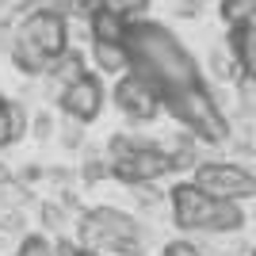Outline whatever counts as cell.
Returning <instances> with one entry per match:
<instances>
[{
  "instance_id": "cell-5",
  "label": "cell",
  "mask_w": 256,
  "mask_h": 256,
  "mask_svg": "<svg viewBox=\"0 0 256 256\" xmlns=\"http://www.w3.org/2000/svg\"><path fill=\"white\" fill-rule=\"evenodd\" d=\"M214 210H218V199L206 195L195 180H180L172 184L168 192V214L176 230H188V234H210V222H214Z\"/></svg>"
},
{
  "instance_id": "cell-18",
  "label": "cell",
  "mask_w": 256,
  "mask_h": 256,
  "mask_svg": "<svg viewBox=\"0 0 256 256\" xmlns=\"http://www.w3.org/2000/svg\"><path fill=\"white\" fill-rule=\"evenodd\" d=\"M153 0H104V8L107 12H115V16H122L126 23H138L146 12H150Z\"/></svg>"
},
{
  "instance_id": "cell-29",
  "label": "cell",
  "mask_w": 256,
  "mask_h": 256,
  "mask_svg": "<svg viewBox=\"0 0 256 256\" xmlns=\"http://www.w3.org/2000/svg\"><path fill=\"white\" fill-rule=\"evenodd\" d=\"M252 23H256V16H252Z\"/></svg>"
},
{
  "instance_id": "cell-13",
  "label": "cell",
  "mask_w": 256,
  "mask_h": 256,
  "mask_svg": "<svg viewBox=\"0 0 256 256\" xmlns=\"http://www.w3.org/2000/svg\"><path fill=\"white\" fill-rule=\"evenodd\" d=\"M126 31H130V23L107 8H100L88 20V42H126Z\"/></svg>"
},
{
  "instance_id": "cell-9",
  "label": "cell",
  "mask_w": 256,
  "mask_h": 256,
  "mask_svg": "<svg viewBox=\"0 0 256 256\" xmlns=\"http://www.w3.org/2000/svg\"><path fill=\"white\" fill-rule=\"evenodd\" d=\"M104 100H107V88L100 80V73H80L73 84H65L58 92V107H62L65 118H76V122H96L100 111H104Z\"/></svg>"
},
{
  "instance_id": "cell-26",
  "label": "cell",
  "mask_w": 256,
  "mask_h": 256,
  "mask_svg": "<svg viewBox=\"0 0 256 256\" xmlns=\"http://www.w3.org/2000/svg\"><path fill=\"white\" fill-rule=\"evenodd\" d=\"M4 176H12V172H8V168H4V164H0V180H4Z\"/></svg>"
},
{
  "instance_id": "cell-3",
  "label": "cell",
  "mask_w": 256,
  "mask_h": 256,
  "mask_svg": "<svg viewBox=\"0 0 256 256\" xmlns=\"http://www.w3.org/2000/svg\"><path fill=\"white\" fill-rule=\"evenodd\" d=\"M164 111L184 130H192L203 146H226V142L234 138L230 111L222 107V100L214 96L206 84H192V88H184V92L164 96Z\"/></svg>"
},
{
  "instance_id": "cell-10",
  "label": "cell",
  "mask_w": 256,
  "mask_h": 256,
  "mask_svg": "<svg viewBox=\"0 0 256 256\" xmlns=\"http://www.w3.org/2000/svg\"><path fill=\"white\" fill-rule=\"evenodd\" d=\"M226 46H230V54L237 58L241 80L256 84V23H248V27H237V31H230Z\"/></svg>"
},
{
  "instance_id": "cell-4",
  "label": "cell",
  "mask_w": 256,
  "mask_h": 256,
  "mask_svg": "<svg viewBox=\"0 0 256 256\" xmlns=\"http://www.w3.org/2000/svg\"><path fill=\"white\" fill-rule=\"evenodd\" d=\"M192 180L199 184L206 195H214V199H230V203H248V199H256V172L245 168L241 160H222V157L199 160V168L192 172Z\"/></svg>"
},
{
  "instance_id": "cell-12",
  "label": "cell",
  "mask_w": 256,
  "mask_h": 256,
  "mask_svg": "<svg viewBox=\"0 0 256 256\" xmlns=\"http://www.w3.org/2000/svg\"><path fill=\"white\" fill-rule=\"evenodd\" d=\"M92 65L100 76H122L130 73V50L126 42H92Z\"/></svg>"
},
{
  "instance_id": "cell-24",
  "label": "cell",
  "mask_w": 256,
  "mask_h": 256,
  "mask_svg": "<svg viewBox=\"0 0 256 256\" xmlns=\"http://www.w3.org/2000/svg\"><path fill=\"white\" fill-rule=\"evenodd\" d=\"M104 176H111V160H104V157L84 160V168H80V180L84 184H96V180H104Z\"/></svg>"
},
{
  "instance_id": "cell-16",
  "label": "cell",
  "mask_w": 256,
  "mask_h": 256,
  "mask_svg": "<svg viewBox=\"0 0 256 256\" xmlns=\"http://www.w3.org/2000/svg\"><path fill=\"white\" fill-rule=\"evenodd\" d=\"M210 73L218 76V80H234V76H241V69H237V58L230 54V46H218V50L210 54Z\"/></svg>"
},
{
  "instance_id": "cell-19",
  "label": "cell",
  "mask_w": 256,
  "mask_h": 256,
  "mask_svg": "<svg viewBox=\"0 0 256 256\" xmlns=\"http://www.w3.org/2000/svg\"><path fill=\"white\" fill-rule=\"evenodd\" d=\"M38 218H42V226L50 230V234H62V230H69V214H65L62 203H42V206H38Z\"/></svg>"
},
{
  "instance_id": "cell-14",
  "label": "cell",
  "mask_w": 256,
  "mask_h": 256,
  "mask_svg": "<svg viewBox=\"0 0 256 256\" xmlns=\"http://www.w3.org/2000/svg\"><path fill=\"white\" fill-rule=\"evenodd\" d=\"M80 73H88V65H84V54L76 50V46H69L65 54H58L50 62V69H46V76H50V84H58V92H62L65 84H73Z\"/></svg>"
},
{
  "instance_id": "cell-6",
  "label": "cell",
  "mask_w": 256,
  "mask_h": 256,
  "mask_svg": "<svg viewBox=\"0 0 256 256\" xmlns=\"http://www.w3.org/2000/svg\"><path fill=\"white\" fill-rule=\"evenodd\" d=\"M111 100L130 122H153V118L164 111V96L153 80H146L142 73H122L115 76V88H111Z\"/></svg>"
},
{
  "instance_id": "cell-7",
  "label": "cell",
  "mask_w": 256,
  "mask_h": 256,
  "mask_svg": "<svg viewBox=\"0 0 256 256\" xmlns=\"http://www.w3.org/2000/svg\"><path fill=\"white\" fill-rule=\"evenodd\" d=\"M16 34H20V38H31V42L38 46L42 54H50V58L65 54V50H69V20H65V4L58 0V4H50V8L27 16Z\"/></svg>"
},
{
  "instance_id": "cell-23",
  "label": "cell",
  "mask_w": 256,
  "mask_h": 256,
  "mask_svg": "<svg viewBox=\"0 0 256 256\" xmlns=\"http://www.w3.org/2000/svg\"><path fill=\"white\" fill-rule=\"evenodd\" d=\"M58 134H62L65 150H80L84 146V122H76V118H65L62 126H58Z\"/></svg>"
},
{
  "instance_id": "cell-8",
  "label": "cell",
  "mask_w": 256,
  "mask_h": 256,
  "mask_svg": "<svg viewBox=\"0 0 256 256\" xmlns=\"http://www.w3.org/2000/svg\"><path fill=\"white\" fill-rule=\"evenodd\" d=\"M168 172H172V160H168V153H164V146H157V142L134 150L122 160H111V176H115L118 184H126V188L157 184V180H164Z\"/></svg>"
},
{
  "instance_id": "cell-1",
  "label": "cell",
  "mask_w": 256,
  "mask_h": 256,
  "mask_svg": "<svg viewBox=\"0 0 256 256\" xmlns=\"http://www.w3.org/2000/svg\"><path fill=\"white\" fill-rule=\"evenodd\" d=\"M126 50H130V69L142 73L146 80L160 88V96H172V92H184L192 84H203V73H199V62L192 58V50L153 20H138L130 23L126 31Z\"/></svg>"
},
{
  "instance_id": "cell-15",
  "label": "cell",
  "mask_w": 256,
  "mask_h": 256,
  "mask_svg": "<svg viewBox=\"0 0 256 256\" xmlns=\"http://www.w3.org/2000/svg\"><path fill=\"white\" fill-rule=\"evenodd\" d=\"M218 16H222V23L230 31L248 27L252 16H256V0H218Z\"/></svg>"
},
{
  "instance_id": "cell-27",
  "label": "cell",
  "mask_w": 256,
  "mask_h": 256,
  "mask_svg": "<svg viewBox=\"0 0 256 256\" xmlns=\"http://www.w3.org/2000/svg\"><path fill=\"white\" fill-rule=\"evenodd\" d=\"M248 256H256V241H252V245H248Z\"/></svg>"
},
{
  "instance_id": "cell-25",
  "label": "cell",
  "mask_w": 256,
  "mask_h": 256,
  "mask_svg": "<svg viewBox=\"0 0 256 256\" xmlns=\"http://www.w3.org/2000/svg\"><path fill=\"white\" fill-rule=\"evenodd\" d=\"M16 134H12V100L0 96V150H8Z\"/></svg>"
},
{
  "instance_id": "cell-28",
  "label": "cell",
  "mask_w": 256,
  "mask_h": 256,
  "mask_svg": "<svg viewBox=\"0 0 256 256\" xmlns=\"http://www.w3.org/2000/svg\"><path fill=\"white\" fill-rule=\"evenodd\" d=\"M252 172H256V153H252Z\"/></svg>"
},
{
  "instance_id": "cell-11",
  "label": "cell",
  "mask_w": 256,
  "mask_h": 256,
  "mask_svg": "<svg viewBox=\"0 0 256 256\" xmlns=\"http://www.w3.org/2000/svg\"><path fill=\"white\" fill-rule=\"evenodd\" d=\"M8 58H12V65H16L23 76H46V69H50V62H54L50 54H42L31 38H20V34H16Z\"/></svg>"
},
{
  "instance_id": "cell-22",
  "label": "cell",
  "mask_w": 256,
  "mask_h": 256,
  "mask_svg": "<svg viewBox=\"0 0 256 256\" xmlns=\"http://www.w3.org/2000/svg\"><path fill=\"white\" fill-rule=\"evenodd\" d=\"M160 256H210L199 241H188V237H176V241H164Z\"/></svg>"
},
{
  "instance_id": "cell-21",
  "label": "cell",
  "mask_w": 256,
  "mask_h": 256,
  "mask_svg": "<svg viewBox=\"0 0 256 256\" xmlns=\"http://www.w3.org/2000/svg\"><path fill=\"white\" fill-rule=\"evenodd\" d=\"M54 134H58V118L50 115V107L34 111V118H31V138H38V142H50Z\"/></svg>"
},
{
  "instance_id": "cell-20",
  "label": "cell",
  "mask_w": 256,
  "mask_h": 256,
  "mask_svg": "<svg viewBox=\"0 0 256 256\" xmlns=\"http://www.w3.org/2000/svg\"><path fill=\"white\" fill-rule=\"evenodd\" d=\"M130 195L142 210H160V203H168V195H160L157 184H138V188H130Z\"/></svg>"
},
{
  "instance_id": "cell-17",
  "label": "cell",
  "mask_w": 256,
  "mask_h": 256,
  "mask_svg": "<svg viewBox=\"0 0 256 256\" xmlns=\"http://www.w3.org/2000/svg\"><path fill=\"white\" fill-rule=\"evenodd\" d=\"M16 256H58V248H54V241L46 234H27V237H20Z\"/></svg>"
},
{
  "instance_id": "cell-2",
  "label": "cell",
  "mask_w": 256,
  "mask_h": 256,
  "mask_svg": "<svg viewBox=\"0 0 256 256\" xmlns=\"http://www.w3.org/2000/svg\"><path fill=\"white\" fill-rule=\"evenodd\" d=\"M80 245L96 256H146V226L118 206L80 214Z\"/></svg>"
}]
</instances>
